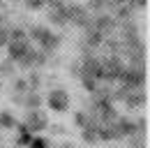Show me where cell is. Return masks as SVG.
<instances>
[{"mask_svg": "<svg viewBox=\"0 0 150 148\" xmlns=\"http://www.w3.org/2000/svg\"><path fill=\"white\" fill-rule=\"evenodd\" d=\"M44 5H49V7L53 9V7H62V5H65V0H44Z\"/></svg>", "mask_w": 150, "mask_h": 148, "instance_id": "5bb4252c", "label": "cell"}, {"mask_svg": "<svg viewBox=\"0 0 150 148\" xmlns=\"http://www.w3.org/2000/svg\"><path fill=\"white\" fill-rule=\"evenodd\" d=\"M30 37L33 39H37L39 44L46 49V51H53L58 44H60V39L58 35H53L49 28H42V26H35V28H30Z\"/></svg>", "mask_w": 150, "mask_h": 148, "instance_id": "7a4b0ae2", "label": "cell"}, {"mask_svg": "<svg viewBox=\"0 0 150 148\" xmlns=\"http://www.w3.org/2000/svg\"><path fill=\"white\" fill-rule=\"evenodd\" d=\"M25 5L30 9H39V7H44V0H25Z\"/></svg>", "mask_w": 150, "mask_h": 148, "instance_id": "4fadbf2b", "label": "cell"}, {"mask_svg": "<svg viewBox=\"0 0 150 148\" xmlns=\"http://www.w3.org/2000/svg\"><path fill=\"white\" fill-rule=\"evenodd\" d=\"M51 21L58 23V26L69 23V9H67V5H62V7H53V9H51Z\"/></svg>", "mask_w": 150, "mask_h": 148, "instance_id": "ba28073f", "label": "cell"}, {"mask_svg": "<svg viewBox=\"0 0 150 148\" xmlns=\"http://www.w3.org/2000/svg\"><path fill=\"white\" fill-rule=\"evenodd\" d=\"M9 42V30H5V28H0V46H5Z\"/></svg>", "mask_w": 150, "mask_h": 148, "instance_id": "7c38bea8", "label": "cell"}, {"mask_svg": "<svg viewBox=\"0 0 150 148\" xmlns=\"http://www.w3.org/2000/svg\"><path fill=\"white\" fill-rule=\"evenodd\" d=\"M0 125H2V127H14L16 120H14L9 113H0Z\"/></svg>", "mask_w": 150, "mask_h": 148, "instance_id": "9c48e42d", "label": "cell"}, {"mask_svg": "<svg viewBox=\"0 0 150 148\" xmlns=\"http://www.w3.org/2000/svg\"><path fill=\"white\" fill-rule=\"evenodd\" d=\"M25 104H28V107H33V109H37L39 97H37V95H35L33 90H30V92H28V97H25Z\"/></svg>", "mask_w": 150, "mask_h": 148, "instance_id": "30bf717a", "label": "cell"}, {"mask_svg": "<svg viewBox=\"0 0 150 148\" xmlns=\"http://www.w3.org/2000/svg\"><path fill=\"white\" fill-rule=\"evenodd\" d=\"M120 81L125 83V88H141L143 81H146L143 67H125L120 74Z\"/></svg>", "mask_w": 150, "mask_h": 148, "instance_id": "3957f363", "label": "cell"}, {"mask_svg": "<svg viewBox=\"0 0 150 148\" xmlns=\"http://www.w3.org/2000/svg\"><path fill=\"white\" fill-rule=\"evenodd\" d=\"M46 127V116L37 109H30L25 116V130L28 132H39V130Z\"/></svg>", "mask_w": 150, "mask_h": 148, "instance_id": "277c9868", "label": "cell"}, {"mask_svg": "<svg viewBox=\"0 0 150 148\" xmlns=\"http://www.w3.org/2000/svg\"><path fill=\"white\" fill-rule=\"evenodd\" d=\"M30 148H49V144H46L44 139H33V141H30Z\"/></svg>", "mask_w": 150, "mask_h": 148, "instance_id": "8fae6325", "label": "cell"}, {"mask_svg": "<svg viewBox=\"0 0 150 148\" xmlns=\"http://www.w3.org/2000/svg\"><path fill=\"white\" fill-rule=\"evenodd\" d=\"M81 76H88V79H99V60L97 58H86L83 65H81Z\"/></svg>", "mask_w": 150, "mask_h": 148, "instance_id": "52a82bcc", "label": "cell"}, {"mask_svg": "<svg viewBox=\"0 0 150 148\" xmlns=\"http://www.w3.org/2000/svg\"><path fill=\"white\" fill-rule=\"evenodd\" d=\"M44 60H46V58H44V53H39V51H35V49H30V46H28V51L21 56L16 63H19V65H23V67H33V65H42Z\"/></svg>", "mask_w": 150, "mask_h": 148, "instance_id": "8992f818", "label": "cell"}, {"mask_svg": "<svg viewBox=\"0 0 150 148\" xmlns=\"http://www.w3.org/2000/svg\"><path fill=\"white\" fill-rule=\"evenodd\" d=\"M122 63L118 60V58H106V60H99V79H104V81H115V79H120V74H122Z\"/></svg>", "mask_w": 150, "mask_h": 148, "instance_id": "6da1fadb", "label": "cell"}, {"mask_svg": "<svg viewBox=\"0 0 150 148\" xmlns=\"http://www.w3.org/2000/svg\"><path fill=\"white\" fill-rule=\"evenodd\" d=\"M46 102H49V107L53 111H67V107H69V95L65 90H51L49 97H46Z\"/></svg>", "mask_w": 150, "mask_h": 148, "instance_id": "5b68a950", "label": "cell"}]
</instances>
